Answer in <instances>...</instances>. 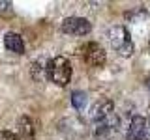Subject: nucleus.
Listing matches in <instances>:
<instances>
[{
  "mask_svg": "<svg viewBox=\"0 0 150 140\" xmlns=\"http://www.w3.org/2000/svg\"><path fill=\"white\" fill-rule=\"evenodd\" d=\"M45 73L51 82L58 84V86H66L71 78V64L64 56H54L51 58L45 65Z\"/></svg>",
  "mask_w": 150,
  "mask_h": 140,
  "instance_id": "f257e3e1",
  "label": "nucleus"
},
{
  "mask_svg": "<svg viewBox=\"0 0 150 140\" xmlns=\"http://www.w3.org/2000/svg\"><path fill=\"white\" fill-rule=\"evenodd\" d=\"M109 43L122 56H129L133 52V43L129 39V32L124 26H112L109 30Z\"/></svg>",
  "mask_w": 150,
  "mask_h": 140,
  "instance_id": "f03ea898",
  "label": "nucleus"
},
{
  "mask_svg": "<svg viewBox=\"0 0 150 140\" xmlns=\"http://www.w3.org/2000/svg\"><path fill=\"white\" fill-rule=\"evenodd\" d=\"M83 58H84V62L88 65L101 67V65L105 64V60H107V54H105V50H103V47L100 43L90 41V43H86L83 47Z\"/></svg>",
  "mask_w": 150,
  "mask_h": 140,
  "instance_id": "7ed1b4c3",
  "label": "nucleus"
},
{
  "mask_svg": "<svg viewBox=\"0 0 150 140\" xmlns=\"http://www.w3.org/2000/svg\"><path fill=\"white\" fill-rule=\"evenodd\" d=\"M92 24L83 17H68L62 22V32L69 36H86L90 34Z\"/></svg>",
  "mask_w": 150,
  "mask_h": 140,
  "instance_id": "20e7f679",
  "label": "nucleus"
},
{
  "mask_svg": "<svg viewBox=\"0 0 150 140\" xmlns=\"http://www.w3.org/2000/svg\"><path fill=\"white\" fill-rule=\"evenodd\" d=\"M146 120L143 116L135 114L131 118V123H129V129H128V140H146Z\"/></svg>",
  "mask_w": 150,
  "mask_h": 140,
  "instance_id": "39448f33",
  "label": "nucleus"
},
{
  "mask_svg": "<svg viewBox=\"0 0 150 140\" xmlns=\"http://www.w3.org/2000/svg\"><path fill=\"white\" fill-rule=\"evenodd\" d=\"M111 114H115V105H112V101H109V99H100L96 105L92 106L90 118H92L94 123H100V121H103L105 118H109Z\"/></svg>",
  "mask_w": 150,
  "mask_h": 140,
  "instance_id": "423d86ee",
  "label": "nucleus"
},
{
  "mask_svg": "<svg viewBox=\"0 0 150 140\" xmlns=\"http://www.w3.org/2000/svg\"><path fill=\"white\" fill-rule=\"evenodd\" d=\"M36 138V129L34 123L28 116H21L17 121V140H34Z\"/></svg>",
  "mask_w": 150,
  "mask_h": 140,
  "instance_id": "0eeeda50",
  "label": "nucleus"
},
{
  "mask_svg": "<svg viewBox=\"0 0 150 140\" xmlns=\"http://www.w3.org/2000/svg\"><path fill=\"white\" fill-rule=\"evenodd\" d=\"M4 45H6V49L9 52H15V54L25 52V41H23V37L19 34H15V32H8V34L4 36Z\"/></svg>",
  "mask_w": 150,
  "mask_h": 140,
  "instance_id": "6e6552de",
  "label": "nucleus"
},
{
  "mask_svg": "<svg viewBox=\"0 0 150 140\" xmlns=\"http://www.w3.org/2000/svg\"><path fill=\"white\" fill-rule=\"evenodd\" d=\"M86 93L84 92H73L71 93V105L75 106L77 110H84V106H86Z\"/></svg>",
  "mask_w": 150,
  "mask_h": 140,
  "instance_id": "1a4fd4ad",
  "label": "nucleus"
},
{
  "mask_svg": "<svg viewBox=\"0 0 150 140\" xmlns=\"http://www.w3.org/2000/svg\"><path fill=\"white\" fill-rule=\"evenodd\" d=\"M0 140H17V134L11 131H0Z\"/></svg>",
  "mask_w": 150,
  "mask_h": 140,
  "instance_id": "9d476101",
  "label": "nucleus"
},
{
  "mask_svg": "<svg viewBox=\"0 0 150 140\" xmlns=\"http://www.w3.org/2000/svg\"><path fill=\"white\" fill-rule=\"evenodd\" d=\"M9 9H11V4H9V2H2V0H0V15H2V13H8Z\"/></svg>",
  "mask_w": 150,
  "mask_h": 140,
  "instance_id": "9b49d317",
  "label": "nucleus"
},
{
  "mask_svg": "<svg viewBox=\"0 0 150 140\" xmlns=\"http://www.w3.org/2000/svg\"><path fill=\"white\" fill-rule=\"evenodd\" d=\"M148 90H150V82H148Z\"/></svg>",
  "mask_w": 150,
  "mask_h": 140,
  "instance_id": "f8f14e48",
  "label": "nucleus"
}]
</instances>
